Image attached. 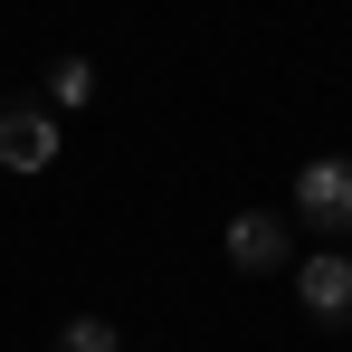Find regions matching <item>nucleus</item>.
<instances>
[{"instance_id":"nucleus-1","label":"nucleus","mask_w":352,"mask_h":352,"mask_svg":"<svg viewBox=\"0 0 352 352\" xmlns=\"http://www.w3.org/2000/svg\"><path fill=\"white\" fill-rule=\"evenodd\" d=\"M295 229L333 238V248L352 238V162H343V153H324V162L295 172Z\"/></svg>"},{"instance_id":"nucleus-2","label":"nucleus","mask_w":352,"mask_h":352,"mask_svg":"<svg viewBox=\"0 0 352 352\" xmlns=\"http://www.w3.org/2000/svg\"><path fill=\"white\" fill-rule=\"evenodd\" d=\"M0 162L10 172H48L58 162V115L38 96H0Z\"/></svg>"},{"instance_id":"nucleus-3","label":"nucleus","mask_w":352,"mask_h":352,"mask_svg":"<svg viewBox=\"0 0 352 352\" xmlns=\"http://www.w3.org/2000/svg\"><path fill=\"white\" fill-rule=\"evenodd\" d=\"M286 257H295V229L276 219V210H238L229 219V267L238 276H276Z\"/></svg>"},{"instance_id":"nucleus-4","label":"nucleus","mask_w":352,"mask_h":352,"mask_svg":"<svg viewBox=\"0 0 352 352\" xmlns=\"http://www.w3.org/2000/svg\"><path fill=\"white\" fill-rule=\"evenodd\" d=\"M295 295H305V314H314V324H352V248L305 257V267H295Z\"/></svg>"},{"instance_id":"nucleus-5","label":"nucleus","mask_w":352,"mask_h":352,"mask_svg":"<svg viewBox=\"0 0 352 352\" xmlns=\"http://www.w3.org/2000/svg\"><path fill=\"white\" fill-rule=\"evenodd\" d=\"M48 352H124V333L105 324V314H67V324H58V343H48Z\"/></svg>"},{"instance_id":"nucleus-6","label":"nucleus","mask_w":352,"mask_h":352,"mask_svg":"<svg viewBox=\"0 0 352 352\" xmlns=\"http://www.w3.org/2000/svg\"><path fill=\"white\" fill-rule=\"evenodd\" d=\"M48 96H58V105H86V96H96V67H86V58H58V67H48Z\"/></svg>"}]
</instances>
